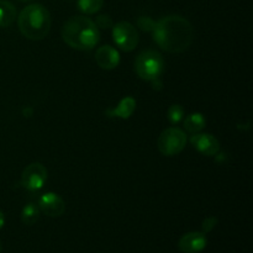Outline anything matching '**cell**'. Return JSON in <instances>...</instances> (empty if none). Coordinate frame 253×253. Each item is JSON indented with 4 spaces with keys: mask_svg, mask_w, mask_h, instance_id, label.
Returning <instances> with one entry per match:
<instances>
[{
    "mask_svg": "<svg viewBox=\"0 0 253 253\" xmlns=\"http://www.w3.org/2000/svg\"><path fill=\"white\" fill-rule=\"evenodd\" d=\"M153 40L166 52L182 53L187 51L194 39V29L185 17L169 15L155 22Z\"/></svg>",
    "mask_w": 253,
    "mask_h": 253,
    "instance_id": "cell-1",
    "label": "cell"
},
{
    "mask_svg": "<svg viewBox=\"0 0 253 253\" xmlns=\"http://www.w3.org/2000/svg\"><path fill=\"white\" fill-rule=\"evenodd\" d=\"M62 37L72 48L88 51L98 44L100 32L93 20L79 15L67 20L62 29Z\"/></svg>",
    "mask_w": 253,
    "mask_h": 253,
    "instance_id": "cell-2",
    "label": "cell"
},
{
    "mask_svg": "<svg viewBox=\"0 0 253 253\" xmlns=\"http://www.w3.org/2000/svg\"><path fill=\"white\" fill-rule=\"evenodd\" d=\"M19 29L26 39L39 41L48 35L51 15L41 4L27 5L19 15Z\"/></svg>",
    "mask_w": 253,
    "mask_h": 253,
    "instance_id": "cell-3",
    "label": "cell"
},
{
    "mask_svg": "<svg viewBox=\"0 0 253 253\" xmlns=\"http://www.w3.org/2000/svg\"><path fill=\"white\" fill-rule=\"evenodd\" d=\"M165 69V61L162 54L157 51H143L136 57L135 71L141 79L147 82L158 81Z\"/></svg>",
    "mask_w": 253,
    "mask_h": 253,
    "instance_id": "cell-4",
    "label": "cell"
},
{
    "mask_svg": "<svg viewBox=\"0 0 253 253\" xmlns=\"http://www.w3.org/2000/svg\"><path fill=\"white\" fill-rule=\"evenodd\" d=\"M187 145V135L184 131L177 127H169L163 131L158 137V150L162 155L175 156L182 152Z\"/></svg>",
    "mask_w": 253,
    "mask_h": 253,
    "instance_id": "cell-5",
    "label": "cell"
},
{
    "mask_svg": "<svg viewBox=\"0 0 253 253\" xmlns=\"http://www.w3.org/2000/svg\"><path fill=\"white\" fill-rule=\"evenodd\" d=\"M113 39L119 48L125 52H130L137 47L140 37L137 30L132 24L121 21L113 27Z\"/></svg>",
    "mask_w": 253,
    "mask_h": 253,
    "instance_id": "cell-6",
    "label": "cell"
},
{
    "mask_svg": "<svg viewBox=\"0 0 253 253\" xmlns=\"http://www.w3.org/2000/svg\"><path fill=\"white\" fill-rule=\"evenodd\" d=\"M47 173L46 167L39 162L31 163L24 169L21 174V185L31 192L40 190L47 182Z\"/></svg>",
    "mask_w": 253,
    "mask_h": 253,
    "instance_id": "cell-7",
    "label": "cell"
},
{
    "mask_svg": "<svg viewBox=\"0 0 253 253\" xmlns=\"http://www.w3.org/2000/svg\"><path fill=\"white\" fill-rule=\"evenodd\" d=\"M40 211L49 217H59L66 211V204L63 199L56 193H44L40 197L37 203Z\"/></svg>",
    "mask_w": 253,
    "mask_h": 253,
    "instance_id": "cell-8",
    "label": "cell"
},
{
    "mask_svg": "<svg viewBox=\"0 0 253 253\" xmlns=\"http://www.w3.org/2000/svg\"><path fill=\"white\" fill-rule=\"evenodd\" d=\"M208 245L204 232H188L180 237L178 247L183 253H199L204 251Z\"/></svg>",
    "mask_w": 253,
    "mask_h": 253,
    "instance_id": "cell-9",
    "label": "cell"
},
{
    "mask_svg": "<svg viewBox=\"0 0 253 253\" xmlns=\"http://www.w3.org/2000/svg\"><path fill=\"white\" fill-rule=\"evenodd\" d=\"M190 143L205 156H215L220 151L219 140L210 133H194L190 138Z\"/></svg>",
    "mask_w": 253,
    "mask_h": 253,
    "instance_id": "cell-10",
    "label": "cell"
},
{
    "mask_svg": "<svg viewBox=\"0 0 253 253\" xmlns=\"http://www.w3.org/2000/svg\"><path fill=\"white\" fill-rule=\"evenodd\" d=\"M95 61L100 68L110 71L116 68L120 62V54L114 47L101 46L99 47L95 53Z\"/></svg>",
    "mask_w": 253,
    "mask_h": 253,
    "instance_id": "cell-11",
    "label": "cell"
},
{
    "mask_svg": "<svg viewBox=\"0 0 253 253\" xmlns=\"http://www.w3.org/2000/svg\"><path fill=\"white\" fill-rule=\"evenodd\" d=\"M16 19V7L7 0H0V27H7Z\"/></svg>",
    "mask_w": 253,
    "mask_h": 253,
    "instance_id": "cell-12",
    "label": "cell"
},
{
    "mask_svg": "<svg viewBox=\"0 0 253 253\" xmlns=\"http://www.w3.org/2000/svg\"><path fill=\"white\" fill-rule=\"evenodd\" d=\"M136 108V101L132 98H125L119 103V105L116 106L113 110H108V114L110 116H116V118L121 119H127L130 118L131 114L133 113Z\"/></svg>",
    "mask_w": 253,
    "mask_h": 253,
    "instance_id": "cell-13",
    "label": "cell"
},
{
    "mask_svg": "<svg viewBox=\"0 0 253 253\" xmlns=\"http://www.w3.org/2000/svg\"><path fill=\"white\" fill-rule=\"evenodd\" d=\"M205 127V118L199 113L190 114L184 119V128L189 133L194 135V133L200 132L203 128Z\"/></svg>",
    "mask_w": 253,
    "mask_h": 253,
    "instance_id": "cell-14",
    "label": "cell"
},
{
    "mask_svg": "<svg viewBox=\"0 0 253 253\" xmlns=\"http://www.w3.org/2000/svg\"><path fill=\"white\" fill-rule=\"evenodd\" d=\"M40 209L37 207V204L35 203H29L27 205H25L24 209H22L21 212V220L25 225L27 226H31L35 222L39 220L40 217Z\"/></svg>",
    "mask_w": 253,
    "mask_h": 253,
    "instance_id": "cell-15",
    "label": "cell"
},
{
    "mask_svg": "<svg viewBox=\"0 0 253 253\" xmlns=\"http://www.w3.org/2000/svg\"><path fill=\"white\" fill-rule=\"evenodd\" d=\"M103 5L104 0H78V9L86 15L98 12L103 7Z\"/></svg>",
    "mask_w": 253,
    "mask_h": 253,
    "instance_id": "cell-16",
    "label": "cell"
},
{
    "mask_svg": "<svg viewBox=\"0 0 253 253\" xmlns=\"http://www.w3.org/2000/svg\"><path fill=\"white\" fill-rule=\"evenodd\" d=\"M168 120H169L170 124L173 125H177L180 121L184 119V109L182 108V105H172L169 109H168Z\"/></svg>",
    "mask_w": 253,
    "mask_h": 253,
    "instance_id": "cell-17",
    "label": "cell"
},
{
    "mask_svg": "<svg viewBox=\"0 0 253 253\" xmlns=\"http://www.w3.org/2000/svg\"><path fill=\"white\" fill-rule=\"evenodd\" d=\"M95 25L98 29H109L113 26V20L109 15H99L95 20Z\"/></svg>",
    "mask_w": 253,
    "mask_h": 253,
    "instance_id": "cell-18",
    "label": "cell"
},
{
    "mask_svg": "<svg viewBox=\"0 0 253 253\" xmlns=\"http://www.w3.org/2000/svg\"><path fill=\"white\" fill-rule=\"evenodd\" d=\"M137 25L140 29H142L143 31H152L153 26H155V21H153L151 17L147 16H142L138 19Z\"/></svg>",
    "mask_w": 253,
    "mask_h": 253,
    "instance_id": "cell-19",
    "label": "cell"
},
{
    "mask_svg": "<svg viewBox=\"0 0 253 253\" xmlns=\"http://www.w3.org/2000/svg\"><path fill=\"white\" fill-rule=\"evenodd\" d=\"M216 224H217L216 217H208V219H205L204 221H203V231H204V234L214 230V227L216 226Z\"/></svg>",
    "mask_w": 253,
    "mask_h": 253,
    "instance_id": "cell-20",
    "label": "cell"
},
{
    "mask_svg": "<svg viewBox=\"0 0 253 253\" xmlns=\"http://www.w3.org/2000/svg\"><path fill=\"white\" fill-rule=\"evenodd\" d=\"M4 225H5V215H4V212L0 211V229H2V227H4Z\"/></svg>",
    "mask_w": 253,
    "mask_h": 253,
    "instance_id": "cell-21",
    "label": "cell"
},
{
    "mask_svg": "<svg viewBox=\"0 0 253 253\" xmlns=\"http://www.w3.org/2000/svg\"><path fill=\"white\" fill-rule=\"evenodd\" d=\"M19 1H21V2H27V1H31V0H19Z\"/></svg>",
    "mask_w": 253,
    "mask_h": 253,
    "instance_id": "cell-22",
    "label": "cell"
},
{
    "mask_svg": "<svg viewBox=\"0 0 253 253\" xmlns=\"http://www.w3.org/2000/svg\"><path fill=\"white\" fill-rule=\"evenodd\" d=\"M1 250H2V247H1V244H0V253H1Z\"/></svg>",
    "mask_w": 253,
    "mask_h": 253,
    "instance_id": "cell-23",
    "label": "cell"
}]
</instances>
